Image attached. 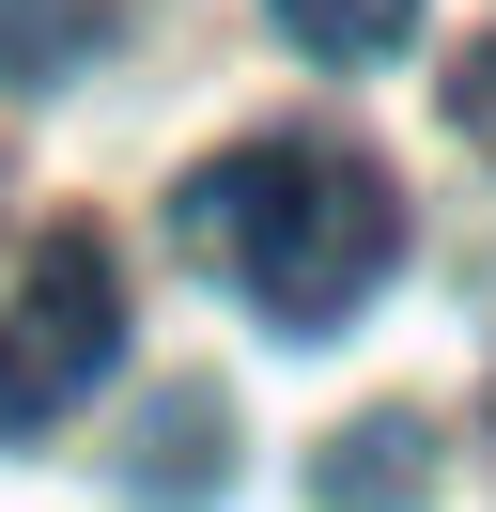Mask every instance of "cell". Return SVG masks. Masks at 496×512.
Wrapping results in <instances>:
<instances>
[{
	"instance_id": "obj_3",
	"label": "cell",
	"mask_w": 496,
	"mask_h": 512,
	"mask_svg": "<svg viewBox=\"0 0 496 512\" xmlns=\"http://www.w3.org/2000/svg\"><path fill=\"white\" fill-rule=\"evenodd\" d=\"M419 481H434V435H419V419H357V435L310 450V497H326V512H403Z\"/></svg>"
},
{
	"instance_id": "obj_4",
	"label": "cell",
	"mask_w": 496,
	"mask_h": 512,
	"mask_svg": "<svg viewBox=\"0 0 496 512\" xmlns=\"http://www.w3.org/2000/svg\"><path fill=\"white\" fill-rule=\"evenodd\" d=\"M217 466H233L217 388H186V404H155L140 435H124V497H217Z\"/></svg>"
},
{
	"instance_id": "obj_7",
	"label": "cell",
	"mask_w": 496,
	"mask_h": 512,
	"mask_svg": "<svg viewBox=\"0 0 496 512\" xmlns=\"http://www.w3.org/2000/svg\"><path fill=\"white\" fill-rule=\"evenodd\" d=\"M450 125H465V140H481V156H496V32H481V47H465V63H450Z\"/></svg>"
},
{
	"instance_id": "obj_1",
	"label": "cell",
	"mask_w": 496,
	"mask_h": 512,
	"mask_svg": "<svg viewBox=\"0 0 496 512\" xmlns=\"http://www.w3.org/2000/svg\"><path fill=\"white\" fill-rule=\"evenodd\" d=\"M171 249L217 264L264 326L326 342V326H357L372 295H388L403 187H388V156L341 140V125H264V140H233V156H202L171 187Z\"/></svg>"
},
{
	"instance_id": "obj_6",
	"label": "cell",
	"mask_w": 496,
	"mask_h": 512,
	"mask_svg": "<svg viewBox=\"0 0 496 512\" xmlns=\"http://www.w3.org/2000/svg\"><path fill=\"white\" fill-rule=\"evenodd\" d=\"M279 32L310 63H403L419 47V0H279Z\"/></svg>"
},
{
	"instance_id": "obj_2",
	"label": "cell",
	"mask_w": 496,
	"mask_h": 512,
	"mask_svg": "<svg viewBox=\"0 0 496 512\" xmlns=\"http://www.w3.org/2000/svg\"><path fill=\"white\" fill-rule=\"evenodd\" d=\"M109 357H124V264H109L93 218H47V249L0 295V450L47 435V419H78L109 388Z\"/></svg>"
},
{
	"instance_id": "obj_5",
	"label": "cell",
	"mask_w": 496,
	"mask_h": 512,
	"mask_svg": "<svg viewBox=\"0 0 496 512\" xmlns=\"http://www.w3.org/2000/svg\"><path fill=\"white\" fill-rule=\"evenodd\" d=\"M109 32H124V0H0V78L47 94V78H78Z\"/></svg>"
}]
</instances>
